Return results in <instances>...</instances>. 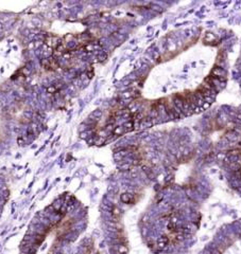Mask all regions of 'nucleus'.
<instances>
[{
  "label": "nucleus",
  "instance_id": "nucleus-4",
  "mask_svg": "<svg viewBox=\"0 0 241 254\" xmlns=\"http://www.w3.org/2000/svg\"><path fill=\"white\" fill-rule=\"evenodd\" d=\"M92 115H97V111H95V112L92 113ZM98 115H99V117L101 115V111H98Z\"/></svg>",
  "mask_w": 241,
  "mask_h": 254
},
{
  "label": "nucleus",
  "instance_id": "nucleus-2",
  "mask_svg": "<svg viewBox=\"0 0 241 254\" xmlns=\"http://www.w3.org/2000/svg\"><path fill=\"white\" fill-rule=\"evenodd\" d=\"M121 200H122L123 202H126V203L130 202V201H131V196L128 195V194H124V195L121 196Z\"/></svg>",
  "mask_w": 241,
  "mask_h": 254
},
{
  "label": "nucleus",
  "instance_id": "nucleus-1",
  "mask_svg": "<svg viewBox=\"0 0 241 254\" xmlns=\"http://www.w3.org/2000/svg\"><path fill=\"white\" fill-rule=\"evenodd\" d=\"M123 127H121V126H118V127H116V128H114L113 129V135H115V136H119V135H122V132H123Z\"/></svg>",
  "mask_w": 241,
  "mask_h": 254
},
{
  "label": "nucleus",
  "instance_id": "nucleus-3",
  "mask_svg": "<svg viewBox=\"0 0 241 254\" xmlns=\"http://www.w3.org/2000/svg\"><path fill=\"white\" fill-rule=\"evenodd\" d=\"M47 90H48V92H49V93H53V92H55V91H56V89H55V87H54V86H51V87H49V88L47 89Z\"/></svg>",
  "mask_w": 241,
  "mask_h": 254
}]
</instances>
